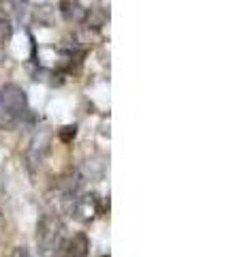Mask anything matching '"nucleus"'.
Instances as JSON below:
<instances>
[{
    "label": "nucleus",
    "instance_id": "obj_1",
    "mask_svg": "<svg viewBox=\"0 0 244 257\" xmlns=\"http://www.w3.org/2000/svg\"><path fill=\"white\" fill-rule=\"evenodd\" d=\"M30 118L28 94L18 84H5L0 88V128L13 131Z\"/></svg>",
    "mask_w": 244,
    "mask_h": 257
},
{
    "label": "nucleus",
    "instance_id": "obj_2",
    "mask_svg": "<svg viewBox=\"0 0 244 257\" xmlns=\"http://www.w3.org/2000/svg\"><path fill=\"white\" fill-rule=\"evenodd\" d=\"M64 244V223L58 214L47 212L37 223V248L41 257H58Z\"/></svg>",
    "mask_w": 244,
    "mask_h": 257
},
{
    "label": "nucleus",
    "instance_id": "obj_3",
    "mask_svg": "<svg viewBox=\"0 0 244 257\" xmlns=\"http://www.w3.org/2000/svg\"><path fill=\"white\" fill-rule=\"evenodd\" d=\"M62 204H64V210L81 223H92L101 214V199L92 191L90 193L79 191V189L64 191Z\"/></svg>",
    "mask_w": 244,
    "mask_h": 257
},
{
    "label": "nucleus",
    "instance_id": "obj_4",
    "mask_svg": "<svg viewBox=\"0 0 244 257\" xmlns=\"http://www.w3.org/2000/svg\"><path fill=\"white\" fill-rule=\"evenodd\" d=\"M47 148H50V133H47V131L37 133V138L32 140L30 148H28V152H26L28 167L41 165V161H43V157L47 155Z\"/></svg>",
    "mask_w": 244,
    "mask_h": 257
},
{
    "label": "nucleus",
    "instance_id": "obj_5",
    "mask_svg": "<svg viewBox=\"0 0 244 257\" xmlns=\"http://www.w3.org/2000/svg\"><path fill=\"white\" fill-rule=\"evenodd\" d=\"M64 251V257H88L90 255V240L84 231H77L69 242H67V248Z\"/></svg>",
    "mask_w": 244,
    "mask_h": 257
},
{
    "label": "nucleus",
    "instance_id": "obj_6",
    "mask_svg": "<svg viewBox=\"0 0 244 257\" xmlns=\"http://www.w3.org/2000/svg\"><path fill=\"white\" fill-rule=\"evenodd\" d=\"M86 13H88V9L79 3V0H62V3H60V15L67 22H71V24L84 22Z\"/></svg>",
    "mask_w": 244,
    "mask_h": 257
},
{
    "label": "nucleus",
    "instance_id": "obj_7",
    "mask_svg": "<svg viewBox=\"0 0 244 257\" xmlns=\"http://www.w3.org/2000/svg\"><path fill=\"white\" fill-rule=\"evenodd\" d=\"M11 35H13L11 20H9V15L3 11V7H0V43H9Z\"/></svg>",
    "mask_w": 244,
    "mask_h": 257
},
{
    "label": "nucleus",
    "instance_id": "obj_8",
    "mask_svg": "<svg viewBox=\"0 0 244 257\" xmlns=\"http://www.w3.org/2000/svg\"><path fill=\"white\" fill-rule=\"evenodd\" d=\"M75 133H77V126L75 124H67V126L60 128V140L62 142H71L73 138H75Z\"/></svg>",
    "mask_w": 244,
    "mask_h": 257
},
{
    "label": "nucleus",
    "instance_id": "obj_9",
    "mask_svg": "<svg viewBox=\"0 0 244 257\" xmlns=\"http://www.w3.org/2000/svg\"><path fill=\"white\" fill-rule=\"evenodd\" d=\"M9 257H32V253L28 246H15Z\"/></svg>",
    "mask_w": 244,
    "mask_h": 257
},
{
    "label": "nucleus",
    "instance_id": "obj_10",
    "mask_svg": "<svg viewBox=\"0 0 244 257\" xmlns=\"http://www.w3.org/2000/svg\"><path fill=\"white\" fill-rule=\"evenodd\" d=\"M3 3H7V0H0V7H3Z\"/></svg>",
    "mask_w": 244,
    "mask_h": 257
}]
</instances>
